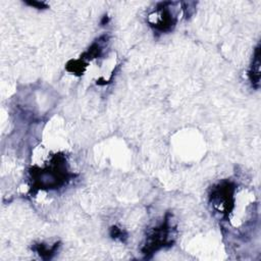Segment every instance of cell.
Returning <instances> with one entry per match:
<instances>
[{"label":"cell","instance_id":"obj_8","mask_svg":"<svg viewBox=\"0 0 261 261\" xmlns=\"http://www.w3.org/2000/svg\"><path fill=\"white\" fill-rule=\"evenodd\" d=\"M86 66H87V64L84 62L83 59L80 58L77 60H70L66 64V70L73 74L80 75V74H83V72L86 69Z\"/></svg>","mask_w":261,"mask_h":261},{"label":"cell","instance_id":"obj_9","mask_svg":"<svg viewBox=\"0 0 261 261\" xmlns=\"http://www.w3.org/2000/svg\"><path fill=\"white\" fill-rule=\"evenodd\" d=\"M109 234L110 237L113 239V240H116V241H119L121 243H125L126 239H127V233L125 230L119 228L118 226L116 225H112L110 227V230H109Z\"/></svg>","mask_w":261,"mask_h":261},{"label":"cell","instance_id":"obj_7","mask_svg":"<svg viewBox=\"0 0 261 261\" xmlns=\"http://www.w3.org/2000/svg\"><path fill=\"white\" fill-rule=\"evenodd\" d=\"M59 246H60L59 243H55L52 247H48L45 244L41 243V244L34 245L32 249L34 251H36L40 255L41 258H43L44 260H48V259H51L55 255V253H56L57 249L59 248Z\"/></svg>","mask_w":261,"mask_h":261},{"label":"cell","instance_id":"obj_6","mask_svg":"<svg viewBox=\"0 0 261 261\" xmlns=\"http://www.w3.org/2000/svg\"><path fill=\"white\" fill-rule=\"evenodd\" d=\"M109 41V36L108 35H102L100 36L90 47L89 49L81 56V59H93V58H98L100 57L103 52L104 49L107 46V43Z\"/></svg>","mask_w":261,"mask_h":261},{"label":"cell","instance_id":"obj_2","mask_svg":"<svg viewBox=\"0 0 261 261\" xmlns=\"http://www.w3.org/2000/svg\"><path fill=\"white\" fill-rule=\"evenodd\" d=\"M173 225L171 223L170 213H166L163 222L154 227L151 232L146 237L145 244L142 248V253L145 258H150L155 252L170 247L173 244Z\"/></svg>","mask_w":261,"mask_h":261},{"label":"cell","instance_id":"obj_10","mask_svg":"<svg viewBox=\"0 0 261 261\" xmlns=\"http://www.w3.org/2000/svg\"><path fill=\"white\" fill-rule=\"evenodd\" d=\"M28 5H31L35 8H38V9H44V8H47V4L45 2H39V1H27L25 2Z\"/></svg>","mask_w":261,"mask_h":261},{"label":"cell","instance_id":"obj_4","mask_svg":"<svg viewBox=\"0 0 261 261\" xmlns=\"http://www.w3.org/2000/svg\"><path fill=\"white\" fill-rule=\"evenodd\" d=\"M169 2H161L158 4L157 8L151 15H155L154 20H148L150 27L162 34L166 32H170L176 24V17L169 10Z\"/></svg>","mask_w":261,"mask_h":261},{"label":"cell","instance_id":"obj_1","mask_svg":"<svg viewBox=\"0 0 261 261\" xmlns=\"http://www.w3.org/2000/svg\"><path fill=\"white\" fill-rule=\"evenodd\" d=\"M31 192L39 190H56L66 185L75 174L70 173L67 169L66 157L63 154L52 156L50 163L43 167H33L30 170Z\"/></svg>","mask_w":261,"mask_h":261},{"label":"cell","instance_id":"obj_5","mask_svg":"<svg viewBox=\"0 0 261 261\" xmlns=\"http://www.w3.org/2000/svg\"><path fill=\"white\" fill-rule=\"evenodd\" d=\"M248 76L252 87L255 89H259L260 87V44H258L254 50Z\"/></svg>","mask_w":261,"mask_h":261},{"label":"cell","instance_id":"obj_3","mask_svg":"<svg viewBox=\"0 0 261 261\" xmlns=\"http://www.w3.org/2000/svg\"><path fill=\"white\" fill-rule=\"evenodd\" d=\"M236 184L230 180H222L218 185L214 186L210 193L211 205L224 217L228 216V213L233 208L234 203Z\"/></svg>","mask_w":261,"mask_h":261},{"label":"cell","instance_id":"obj_11","mask_svg":"<svg viewBox=\"0 0 261 261\" xmlns=\"http://www.w3.org/2000/svg\"><path fill=\"white\" fill-rule=\"evenodd\" d=\"M108 20H109L108 16H107V15H104V16H103V19H102V21H101V23H102V24H105V22H107Z\"/></svg>","mask_w":261,"mask_h":261}]
</instances>
